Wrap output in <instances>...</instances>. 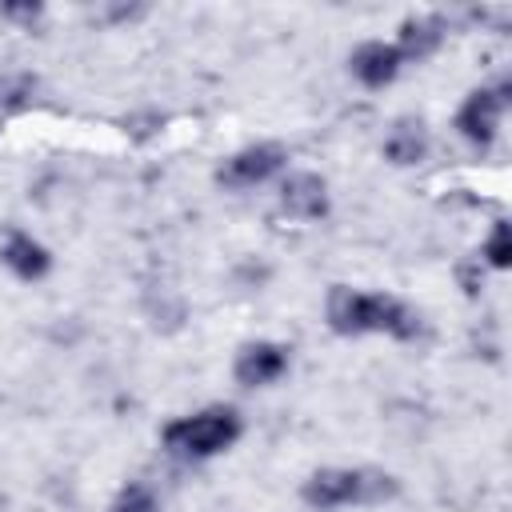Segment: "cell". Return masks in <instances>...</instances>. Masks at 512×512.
Returning a JSON list of instances; mask_svg holds the SVG:
<instances>
[{"instance_id":"1","label":"cell","mask_w":512,"mask_h":512,"mask_svg":"<svg viewBox=\"0 0 512 512\" xmlns=\"http://www.w3.org/2000/svg\"><path fill=\"white\" fill-rule=\"evenodd\" d=\"M328 320L336 332H388L400 340H412L420 332V320L412 308H404L392 296H364L344 284L332 288L328 296Z\"/></svg>"},{"instance_id":"2","label":"cell","mask_w":512,"mask_h":512,"mask_svg":"<svg viewBox=\"0 0 512 512\" xmlns=\"http://www.w3.org/2000/svg\"><path fill=\"white\" fill-rule=\"evenodd\" d=\"M240 436V416L232 408H208L196 416H184L176 424L164 428V444L188 456H212L220 448H228Z\"/></svg>"},{"instance_id":"3","label":"cell","mask_w":512,"mask_h":512,"mask_svg":"<svg viewBox=\"0 0 512 512\" xmlns=\"http://www.w3.org/2000/svg\"><path fill=\"white\" fill-rule=\"evenodd\" d=\"M396 484L384 476H364V472H348V468H324L316 476H308L304 484V500L312 508H340V504H352V500H380V496H392Z\"/></svg>"},{"instance_id":"4","label":"cell","mask_w":512,"mask_h":512,"mask_svg":"<svg viewBox=\"0 0 512 512\" xmlns=\"http://www.w3.org/2000/svg\"><path fill=\"white\" fill-rule=\"evenodd\" d=\"M284 164V152L276 144H252L244 152H236L224 168H220V180L232 184V188H252L260 180H268L276 168Z\"/></svg>"},{"instance_id":"5","label":"cell","mask_w":512,"mask_h":512,"mask_svg":"<svg viewBox=\"0 0 512 512\" xmlns=\"http://www.w3.org/2000/svg\"><path fill=\"white\" fill-rule=\"evenodd\" d=\"M504 92H508V88H496V92H492V88H480V92H472V96L464 100L456 124H460V132H464L472 144H488V140H492V132H496V124H500Z\"/></svg>"},{"instance_id":"6","label":"cell","mask_w":512,"mask_h":512,"mask_svg":"<svg viewBox=\"0 0 512 512\" xmlns=\"http://www.w3.org/2000/svg\"><path fill=\"white\" fill-rule=\"evenodd\" d=\"M280 204H284V212L296 216V220H316V216L328 212V188H324L320 176H312V172H296V176L284 180V188H280Z\"/></svg>"},{"instance_id":"7","label":"cell","mask_w":512,"mask_h":512,"mask_svg":"<svg viewBox=\"0 0 512 512\" xmlns=\"http://www.w3.org/2000/svg\"><path fill=\"white\" fill-rule=\"evenodd\" d=\"M400 52H396V44H380V40H372V44H360L356 52H352V72H356V80L360 84H368V88H384L396 72H400Z\"/></svg>"},{"instance_id":"8","label":"cell","mask_w":512,"mask_h":512,"mask_svg":"<svg viewBox=\"0 0 512 512\" xmlns=\"http://www.w3.org/2000/svg\"><path fill=\"white\" fill-rule=\"evenodd\" d=\"M284 368H288V348L268 344V340L248 344V348L236 356V380H240V384H268V380H276Z\"/></svg>"},{"instance_id":"9","label":"cell","mask_w":512,"mask_h":512,"mask_svg":"<svg viewBox=\"0 0 512 512\" xmlns=\"http://www.w3.org/2000/svg\"><path fill=\"white\" fill-rule=\"evenodd\" d=\"M0 260H4L16 276H24V280H36V276L48 272V252H44L28 232H20V228H8V232L0 236Z\"/></svg>"},{"instance_id":"10","label":"cell","mask_w":512,"mask_h":512,"mask_svg":"<svg viewBox=\"0 0 512 512\" xmlns=\"http://www.w3.org/2000/svg\"><path fill=\"white\" fill-rule=\"evenodd\" d=\"M384 152H388V160H396V164H416V160H424V152H428L424 128H420L416 120H400V124L392 128V136L384 140Z\"/></svg>"},{"instance_id":"11","label":"cell","mask_w":512,"mask_h":512,"mask_svg":"<svg viewBox=\"0 0 512 512\" xmlns=\"http://www.w3.org/2000/svg\"><path fill=\"white\" fill-rule=\"evenodd\" d=\"M436 44H440V20L428 16V20H408V24L400 28L396 52H400V56H428Z\"/></svg>"},{"instance_id":"12","label":"cell","mask_w":512,"mask_h":512,"mask_svg":"<svg viewBox=\"0 0 512 512\" xmlns=\"http://www.w3.org/2000/svg\"><path fill=\"white\" fill-rule=\"evenodd\" d=\"M112 512H156V496H152L144 484H128V488L116 496Z\"/></svg>"},{"instance_id":"13","label":"cell","mask_w":512,"mask_h":512,"mask_svg":"<svg viewBox=\"0 0 512 512\" xmlns=\"http://www.w3.org/2000/svg\"><path fill=\"white\" fill-rule=\"evenodd\" d=\"M484 256H488V264H492V268H508V260H512L508 224H496V228H492V236H488V244H484Z\"/></svg>"},{"instance_id":"14","label":"cell","mask_w":512,"mask_h":512,"mask_svg":"<svg viewBox=\"0 0 512 512\" xmlns=\"http://www.w3.org/2000/svg\"><path fill=\"white\" fill-rule=\"evenodd\" d=\"M4 16H16V20H36L40 16V4H8Z\"/></svg>"}]
</instances>
